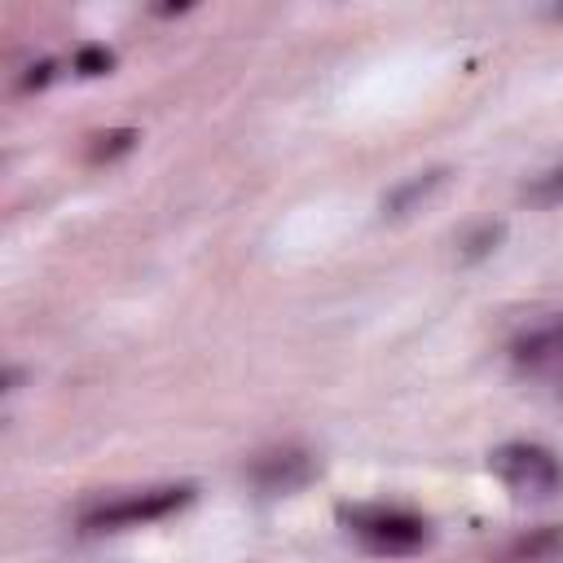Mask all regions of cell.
Masks as SVG:
<instances>
[{
    "label": "cell",
    "instance_id": "1",
    "mask_svg": "<svg viewBox=\"0 0 563 563\" xmlns=\"http://www.w3.org/2000/svg\"><path fill=\"white\" fill-rule=\"evenodd\" d=\"M339 523L347 528V537H356L369 554H418L431 545V523L405 506H383V501H356V506H339Z\"/></svg>",
    "mask_w": 563,
    "mask_h": 563
},
{
    "label": "cell",
    "instance_id": "2",
    "mask_svg": "<svg viewBox=\"0 0 563 563\" xmlns=\"http://www.w3.org/2000/svg\"><path fill=\"white\" fill-rule=\"evenodd\" d=\"M488 471L519 501H554L563 493V457L532 440H510L488 453Z\"/></svg>",
    "mask_w": 563,
    "mask_h": 563
},
{
    "label": "cell",
    "instance_id": "3",
    "mask_svg": "<svg viewBox=\"0 0 563 563\" xmlns=\"http://www.w3.org/2000/svg\"><path fill=\"white\" fill-rule=\"evenodd\" d=\"M194 484H158V488H141V493H119V497H106L97 506H88L79 515V528L84 532H119V528H141V523H154V519H167L176 510H185L194 501Z\"/></svg>",
    "mask_w": 563,
    "mask_h": 563
},
{
    "label": "cell",
    "instance_id": "4",
    "mask_svg": "<svg viewBox=\"0 0 563 563\" xmlns=\"http://www.w3.org/2000/svg\"><path fill=\"white\" fill-rule=\"evenodd\" d=\"M510 361L523 374H550L563 365V317H550L541 325H528L510 339Z\"/></svg>",
    "mask_w": 563,
    "mask_h": 563
},
{
    "label": "cell",
    "instance_id": "5",
    "mask_svg": "<svg viewBox=\"0 0 563 563\" xmlns=\"http://www.w3.org/2000/svg\"><path fill=\"white\" fill-rule=\"evenodd\" d=\"M251 479H255L264 493H295V488H303L308 479H317V462H312V453H303V449H277V453H264V457L251 466Z\"/></svg>",
    "mask_w": 563,
    "mask_h": 563
},
{
    "label": "cell",
    "instance_id": "6",
    "mask_svg": "<svg viewBox=\"0 0 563 563\" xmlns=\"http://www.w3.org/2000/svg\"><path fill=\"white\" fill-rule=\"evenodd\" d=\"M493 563H563V523H541L519 532L497 550Z\"/></svg>",
    "mask_w": 563,
    "mask_h": 563
},
{
    "label": "cell",
    "instance_id": "7",
    "mask_svg": "<svg viewBox=\"0 0 563 563\" xmlns=\"http://www.w3.org/2000/svg\"><path fill=\"white\" fill-rule=\"evenodd\" d=\"M444 180H449V167H431V172H418V176L400 180L383 198V216H409V211H418V202H427Z\"/></svg>",
    "mask_w": 563,
    "mask_h": 563
},
{
    "label": "cell",
    "instance_id": "8",
    "mask_svg": "<svg viewBox=\"0 0 563 563\" xmlns=\"http://www.w3.org/2000/svg\"><path fill=\"white\" fill-rule=\"evenodd\" d=\"M523 202H528V207H559V202H563V163H554V167H545L541 176H532V180L523 185Z\"/></svg>",
    "mask_w": 563,
    "mask_h": 563
},
{
    "label": "cell",
    "instance_id": "9",
    "mask_svg": "<svg viewBox=\"0 0 563 563\" xmlns=\"http://www.w3.org/2000/svg\"><path fill=\"white\" fill-rule=\"evenodd\" d=\"M501 238H506V224H479V229H471V233L462 238V251H457V255H462L466 264H475V260L493 255Z\"/></svg>",
    "mask_w": 563,
    "mask_h": 563
},
{
    "label": "cell",
    "instance_id": "10",
    "mask_svg": "<svg viewBox=\"0 0 563 563\" xmlns=\"http://www.w3.org/2000/svg\"><path fill=\"white\" fill-rule=\"evenodd\" d=\"M132 145H136V132H132V128H114V132H101V136H92V150H88V158H92V163H110V158L128 154Z\"/></svg>",
    "mask_w": 563,
    "mask_h": 563
},
{
    "label": "cell",
    "instance_id": "11",
    "mask_svg": "<svg viewBox=\"0 0 563 563\" xmlns=\"http://www.w3.org/2000/svg\"><path fill=\"white\" fill-rule=\"evenodd\" d=\"M110 66H114V53L101 48V44H88V48L75 53V75H84V79H92V75H110Z\"/></svg>",
    "mask_w": 563,
    "mask_h": 563
},
{
    "label": "cell",
    "instance_id": "12",
    "mask_svg": "<svg viewBox=\"0 0 563 563\" xmlns=\"http://www.w3.org/2000/svg\"><path fill=\"white\" fill-rule=\"evenodd\" d=\"M53 79V62H40V66H31V75L22 79V88H44Z\"/></svg>",
    "mask_w": 563,
    "mask_h": 563
}]
</instances>
